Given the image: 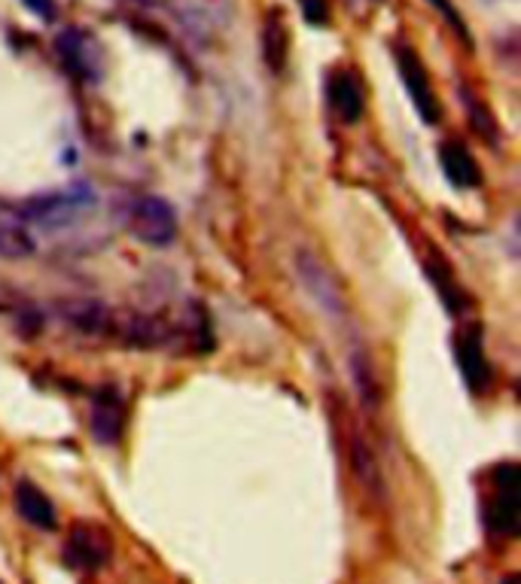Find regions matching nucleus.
Returning a JSON list of instances; mask_svg holds the SVG:
<instances>
[{
    "label": "nucleus",
    "instance_id": "1",
    "mask_svg": "<svg viewBox=\"0 0 521 584\" xmlns=\"http://www.w3.org/2000/svg\"><path fill=\"white\" fill-rule=\"evenodd\" d=\"M98 205V195L89 184H73L56 192H43L28 198L22 205V217L40 229H68L86 214H92Z\"/></svg>",
    "mask_w": 521,
    "mask_h": 584
},
{
    "label": "nucleus",
    "instance_id": "2",
    "mask_svg": "<svg viewBox=\"0 0 521 584\" xmlns=\"http://www.w3.org/2000/svg\"><path fill=\"white\" fill-rule=\"evenodd\" d=\"M128 231L150 247H168L177 238V214L165 198L144 195L128 207Z\"/></svg>",
    "mask_w": 521,
    "mask_h": 584
},
{
    "label": "nucleus",
    "instance_id": "3",
    "mask_svg": "<svg viewBox=\"0 0 521 584\" xmlns=\"http://www.w3.org/2000/svg\"><path fill=\"white\" fill-rule=\"evenodd\" d=\"M396 56V70H400V77H403V86L405 92H409V98H412V103H415L417 116L424 119V122H440V98H436V92H433V86H430V77H427V68L421 65V58H417V52L412 47H396L394 49Z\"/></svg>",
    "mask_w": 521,
    "mask_h": 584
},
{
    "label": "nucleus",
    "instance_id": "4",
    "mask_svg": "<svg viewBox=\"0 0 521 584\" xmlns=\"http://www.w3.org/2000/svg\"><path fill=\"white\" fill-rule=\"evenodd\" d=\"M454 356H458V366L466 380V387L473 393H485L494 380L491 363H488L485 342H482V326L479 323H466L454 335Z\"/></svg>",
    "mask_w": 521,
    "mask_h": 584
},
{
    "label": "nucleus",
    "instance_id": "5",
    "mask_svg": "<svg viewBox=\"0 0 521 584\" xmlns=\"http://www.w3.org/2000/svg\"><path fill=\"white\" fill-rule=\"evenodd\" d=\"M296 275H299L305 293H308L326 314H333V317H342V314H345V293L338 287L333 271H330L314 253H296Z\"/></svg>",
    "mask_w": 521,
    "mask_h": 584
},
{
    "label": "nucleus",
    "instance_id": "6",
    "mask_svg": "<svg viewBox=\"0 0 521 584\" xmlns=\"http://www.w3.org/2000/svg\"><path fill=\"white\" fill-rule=\"evenodd\" d=\"M65 561L80 573H95L110 561V533L98 524H77L65 545Z\"/></svg>",
    "mask_w": 521,
    "mask_h": 584
},
{
    "label": "nucleus",
    "instance_id": "7",
    "mask_svg": "<svg viewBox=\"0 0 521 584\" xmlns=\"http://www.w3.org/2000/svg\"><path fill=\"white\" fill-rule=\"evenodd\" d=\"M498 496L488 508V527L500 536H515L519 533V466L503 463L494 472Z\"/></svg>",
    "mask_w": 521,
    "mask_h": 584
},
{
    "label": "nucleus",
    "instance_id": "8",
    "mask_svg": "<svg viewBox=\"0 0 521 584\" xmlns=\"http://www.w3.org/2000/svg\"><path fill=\"white\" fill-rule=\"evenodd\" d=\"M56 52L65 61V68L77 77V80H95L101 70V56L89 34H82L77 28H70L56 40Z\"/></svg>",
    "mask_w": 521,
    "mask_h": 584
},
{
    "label": "nucleus",
    "instance_id": "9",
    "mask_svg": "<svg viewBox=\"0 0 521 584\" xmlns=\"http://www.w3.org/2000/svg\"><path fill=\"white\" fill-rule=\"evenodd\" d=\"M126 433V402L116 389H101L92 405V436L101 445H116Z\"/></svg>",
    "mask_w": 521,
    "mask_h": 584
},
{
    "label": "nucleus",
    "instance_id": "10",
    "mask_svg": "<svg viewBox=\"0 0 521 584\" xmlns=\"http://www.w3.org/2000/svg\"><path fill=\"white\" fill-rule=\"evenodd\" d=\"M440 165L442 174L449 177V184L458 186V189H473V186L482 184V168L479 161L473 159V152L458 143V140H449L440 147Z\"/></svg>",
    "mask_w": 521,
    "mask_h": 584
},
{
    "label": "nucleus",
    "instance_id": "11",
    "mask_svg": "<svg viewBox=\"0 0 521 584\" xmlns=\"http://www.w3.org/2000/svg\"><path fill=\"white\" fill-rule=\"evenodd\" d=\"M363 103H366V95H363L357 73L338 70L330 77V107L336 110L342 122H357L363 116Z\"/></svg>",
    "mask_w": 521,
    "mask_h": 584
},
{
    "label": "nucleus",
    "instance_id": "12",
    "mask_svg": "<svg viewBox=\"0 0 521 584\" xmlns=\"http://www.w3.org/2000/svg\"><path fill=\"white\" fill-rule=\"evenodd\" d=\"M61 317L68 320L70 329L86 335L110 333V323H114L110 308H105V305L95 301V298H73L68 305H61Z\"/></svg>",
    "mask_w": 521,
    "mask_h": 584
},
{
    "label": "nucleus",
    "instance_id": "13",
    "mask_svg": "<svg viewBox=\"0 0 521 584\" xmlns=\"http://www.w3.org/2000/svg\"><path fill=\"white\" fill-rule=\"evenodd\" d=\"M110 329H114L119 338L131 347H140V350H150L156 344L168 342V323L156 320V317H144V314H131L122 323H110Z\"/></svg>",
    "mask_w": 521,
    "mask_h": 584
},
{
    "label": "nucleus",
    "instance_id": "14",
    "mask_svg": "<svg viewBox=\"0 0 521 584\" xmlns=\"http://www.w3.org/2000/svg\"><path fill=\"white\" fill-rule=\"evenodd\" d=\"M16 508L19 515L37 529H56V505L37 484L22 482L16 487Z\"/></svg>",
    "mask_w": 521,
    "mask_h": 584
},
{
    "label": "nucleus",
    "instance_id": "15",
    "mask_svg": "<svg viewBox=\"0 0 521 584\" xmlns=\"http://www.w3.org/2000/svg\"><path fill=\"white\" fill-rule=\"evenodd\" d=\"M287 52H289V31L284 16L278 10H272L266 16V24H263V56H266V65L275 73L284 70L287 65Z\"/></svg>",
    "mask_w": 521,
    "mask_h": 584
},
{
    "label": "nucleus",
    "instance_id": "16",
    "mask_svg": "<svg viewBox=\"0 0 521 584\" xmlns=\"http://www.w3.org/2000/svg\"><path fill=\"white\" fill-rule=\"evenodd\" d=\"M35 250V238L24 226H0V259H24Z\"/></svg>",
    "mask_w": 521,
    "mask_h": 584
},
{
    "label": "nucleus",
    "instance_id": "17",
    "mask_svg": "<svg viewBox=\"0 0 521 584\" xmlns=\"http://www.w3.org/2000/svg\"><path fill=\"white\" fill-rule=\"evenodd\" d=\"M427 271H430V280H433V284H436V289H440V296H442V301H445V308L454 310V314L466 308L463 289L454 284L452 271H449L445 265H427Z\"/></svg>",
    "mask_w": 521,
    "mask_h": 584
},
{
    "label": "nucleus",
    "instance_id": "18",
    "mask_svg": "<svg viewBox=\"0 0 521 584\" xmlns=\"http://www.w3.org/2000/svg\"><path fill=\"white\" fill-rule=\"evenodd\" d=\"M354 469H357L360 482L366 484L370 491H379L382 487V478H379V463L370 454V447L363 438H354Z\"/></svg>",
    "mask_w": 521,
    "mask_h": 584
},
{
    "label": "nucleus",
    "instance_id": "19",
    "mask_svg": "<svg viewBox=\"0 0 521 584\" xmlns=\"http://www.w3.org/2000/svg\"><path fill=\"white\" fill-rule=\"evenodd\" d=\"M430 3H433V10L440 12V16H442V19H445V22L452 24L454 34L461 37L463 43H470V31H466V22H463V19H461V12L454 10L452 0H430Z\"/></svg>",
    "mask_w": 521,
    "mask_h": 584
},
{
    "label": "nucleus",
    "instance_id": "20",
    "mask_svg": "<svg viewBox=\"0 0 521 584\" xmlns=\"http://www.w3.org/2000/svg\"><path fill=\"white\" fill-rule=\"evenodd\" d=\"M302 12L312 24H324L330 10H326V0H302Z\"/></svg>",
    "mask_w": 521,
    "mask_h": 584
},
{
    "label": "nucleus",
    "instance_id": "21",
    "mask_svg": "<svg viewBox=\"0 0 521 584\" xmlns=\"http://www.w3.org/2000/svg\"><path fill=\"white\" fill-rule=\"evenodd\" d=\"M28 10L40 16L43 22H52L56 19V0H22Z\"/></svg>",
    "mask_w": 521,
    "mask_h": 584
},
{
    "label": "nucleus",
    "instance_id": "22",
    "mask_svg": "<svg viewBox=\"0 0 521 584\" xmlns=\"http://www.w3.org/2000/svg\"><path fill=\"white\" fill-rule=\"evenodd\" d=\"M503 584H519V575H510V578H507Z\"/></svg>",
    "mask_w": 521,
    "mask_h": 584
},
{
    "label": "nucleus",
    "instance_id": "23",
    "mask_svg": "<svg viewBox=\"0 0 521 584\" xmlns=\"http://www.w3.org/2000/svg\"><path fill=\"white\" fill-rule=\"evenodd\" d=\"M0 584H3V582H0Z\"/></svg>",
    "mask_w": 521,
    "mask_h": 584
}]
</instances>
